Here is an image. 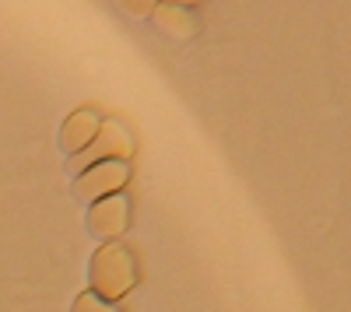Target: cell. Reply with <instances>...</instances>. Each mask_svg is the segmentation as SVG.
Returning a JSON list of instances; mask_svg holds the SVG:
<instances>
[{
  "label": "cell",
  "instance_id": "cell-5",
  "mask_svg": "<svg viewBox=\"0 0 351 312\" xmlns=\"http://www.w3.org/2000/svg\"><path fill=\"white\" fill-rule=\"evenodd\" d=\"M99 127H102L99 112H92V109L71 112V116L64 120V127H60V144H64V151H67V155H77L84 144H92V137L99 133Z\"/></svg>",
  "mask_w": 351,
  "mask_h": 312
},
{
  "label": "cell",
  "instance_id": "cell-4",
  "mask_svg": "<svg viewBox=\"0 0 351 312\" xmlns=\"http://www.w3.org/2000/svg\"><path fill=\"white\" fill-rule=\"evenodd\" d=\"M130 224V200L123 193H112V196H102L88 207V232L99 242H116Z\"/></svg>",
  "mask_w": 351,
  "mask_h": 312
},
{
  "label": "cell",
  "instance_id": "cell-1",
  "mask_svg": "<svg viewBox=\"0 0 351 312\" xmlns=\"http://www.w3.org/2000/svg\"><path fill=\"white\" fill-rule=\"evenodd\" d=\"M137 260L120 242H102L88 263V291H95L106 302H120L137 288Z\"/></svg>",
  "mask_w": 351,
  "mask_h": 312
},
{
  "label": "cell",
  "instance_id": "cell-7",
  "mask_svg": "<svg viewBox=\"0 0 351 312\" xmlns=\"http://www.w3.org/2000/svg\"><path fill=\"white\" fill-rule=\"evenodd\" d=\"M71 312H120V305H116V302H106V298H99L95 291H81V295L74 298Z\"/></svg>",
  "mask_w": 351,
  "mask_h": 312
},
{
  "label": "cell",
  "instance_id": "cell-2",
  "mask_svg": "<svg viewBox=\"0 0 351 312\" xmlns=\"http://www.w3.org/2000/svg\"><path fill=\"white\" fill-rule=\"evenodd\" d=\"M130 155H134V137L127 133V127L106 120L99 133L92 137V144H84L77 155H71V172L81 176L84 168H92L99 161H127Z\"/></svg>",
  "mask_w": 351,
  "mask_h": 312
},
{
  "label": "cell",
  "instance_id": "cell-3",
  "mask_svg": "<svg viewBox=\"0 0 351 312\" xmlns=\"http://www.w3.org/2000/svg\"><path fill=\"white\" fill-rule=\"evenodd\" d=\"M127 183H130V165L127 161H99L92 168H84L74 179V196L81 204H95L102 196L120 193Z\"/></svg>",
  "mask_w": 351,
  "mask_h": 312
},
{
  "label": "cell",
  "instance_id": "cell-6",
  "mask_svg": "<svg viewBox=\"0 0 351 312\" xmlns=\"http://www.w3.org/2000/svg\"><path fill=\"white\" fill-rule=\"evenodd\" d=\"M152 21L158 25V32H165V36H172V39H190V36H197V14H193L190 8H180V4H155Z\"/></svg>",
  "mask_w": 351,
  "mask_h": 312
},
{
  "label": "cell",
  "instance_id": "cell-9",
  "mask_svg": "<svg viewBox=\"0 0 351 312\" xmlns=\"http://www.w3.org/2000/svg\"><path fill=\"white\" fill-rule=\"evenodd\" d=\"M162 4H180V8H186V4H197V0H162Z\"/></svg>",
  "mask_w": 351,
  "mask_h": 312
},
{
  "label": "cell",
  "instance_id": "cell-8",
  "mask_svg": "<svg viewBox=\"0 0 351 312\" xmlns=\"http://www.w3.org/2000/svg\"><path fill=\"white\" fill-rule=\"evenodd\" d=\"M116 4H120L123 14H130V18H148L158 0H116Z\"/></svg>",
  "mask_w": 351,
  "mask_h": 312
}]
</instances>
